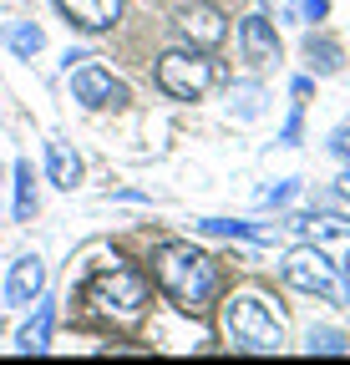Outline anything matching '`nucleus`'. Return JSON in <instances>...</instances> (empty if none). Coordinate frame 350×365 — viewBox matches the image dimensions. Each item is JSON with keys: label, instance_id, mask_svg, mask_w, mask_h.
<instances>
[{"label": "nucleus", "instance_id": "nucleus-1", "mask_svg": "<svg viewBox=\"0 0 350 365\" xmlns=\"http://www.w3.org/2000/svg\"><path fill=\"white\" fill-rule=\"evenodd\" d=\"M153 274H158L163 294L188 314H203L218 299V264L193 244H163L153 254Z\"/></svg>", "mask_w": 350, "mask_h": 365}, {"label": "nucleus", "instance_id": "nucleus-2", "mask_svg": "<svg viewBox=\"0 0 350 365\" xmlns=\"http://www.w3.org/2000/svg\"><path fill=\"white\" fill-rule=\"evenodd\" d=\"M224 330H229L234 350H244V355H274L284 345V319L264 294L224 299Z\"/></svg>", "mask_w": 350, "mask_h": 365}, {"label": "nucleus", "instance_id": "nucleus-3", "mask_svg": "<svg viewBox=\"0 0 350 365\" xmlns=\"http://www.w3.org/2000/svg\"><path fill=\"white\" fill-rule=\"evenodd\" d=\"M86 304H92L102 319H112V325H133V319H143L148 309V279L138 269H122L112 259V269H102L92 284H86Z\"/></svg>", "mask_w": 350, "mask_h": 365}, {"label": "nucleus", "instance_id": "nucleus-4", "mask_svg": "<svg viewBox=\"0 0 350 365\" xmlns=\"http://www.w3.org/2000/svg\"><path fill=\"white\" fill-rule=\"evenodd\" d=\"M279 274H284V284H294L299 294H320V299H330V304H345V279H340V269L320 254V249H289L284 254V264H279Z\"/></svg>", "mask_w": 350, "mask_h": 365}, {"label": "nucleus", "instance_id": "nucleus-5", "mask_svg": "<svg viewBox=\"0 0 350 365\" xmlns=\"http://www.w3.org/2000/svg\"><path fill=\"white\" fill-rule=\"evenodd\" d=\"M213 81H218V71H213L208 51H168V56H158V86L168 97H178V102H198Z\"/></svg>", "mask_w": 350, "mask_h": 365}, {"label": "nucleus", "instance_id": "nucleus-6", "mask_svg": "<svg viewBox=\"0 0 350 365\" xmlns=\"http://www.w3.org/2000/svg\"><path fill=\"white\" fill-rule=\"evenodd\" d=\"M71 97L81 107H117V102H127V86L102 66H76L71 71Z\"/></svg>", "mask_w": 350, "mask_h": 365}, {"label": "nucleus", "instance_id": "nucleus-7", "mask_svg": "<svg viewBox=\"0 0 350 365\" xmlns=\"http://www.w3.org/2000/svg\"><path fill=\"white\" fill-rule=\"evenodd\" d=\"M178 36L193 46V51H213V46H224L229 21H224V11H218V6H188V11L178 16Z\"/></svg>", "mask_w": 350, "mask_h": 365}, {"label": "nucleus", "instance_id": "nucleus-8", "mask_svg": "<svg viewBox=\"0 0 350 365\" xmlns=\"http://www.w3.org/2000/svg\"><path fill=\"white\" fill-rule=\"evenodd\" d=\"M239 51H244V61H254V66H274V61H279L274 21H269V16H244V21H239Z\"/></svg>", "mask_w": 350, "mask_h": 365}, {"label": "nucleus", "instance_id": "nucleus-9", "mask_svg": "<svg viewBox=\"0 0 350 365\" xmlns=\"http://www.w3.org/2000/svg\"><path fill=\"white\" fill-rule=\"evenodd\" d=\"M122 6L127 0H56V11L81 31H112L122 21Z\"/></svg>", "mask_w": 350, "mask_h": 365}, {"label": "nucleus", "instance_id": "nucleus-10", "mask_svg": "<svg viewBox=\"0 0 350 365\" xmlns=\"http://www.w3.org/2000/svg\"><path fill=\"white\" fill-rule=\"evenodd\" d=\"M41 289H46V264H41L36 254L16 259L11 279H6V299L11 304H31V299H41Z\"/></svg>", "mask_w": 350, "mask_h": 365}, {"label": "nucleus", "instance_id": "nucleus-11", "mask_svg": "<svg viewBox=\"0 0 350 365\" xmlns=\"http://www.w3.org/2000/svg\"><path fill=\"white\" fill-rule=\"evenodd\" d=\"M46 173H51V182H56V188H76V182H81V158L66 148V143H51V153H46Z\"/></svg>", "mask_w": 350, "mask_h": 365}, {"label": "nucleus", "instance_id": "nucleus-12", "mask_svg": "<svg viewBox=\"0 0 350 365\" xmlns=\"http://www.w3.org/2000/svg\"><path fill=\"white\" fill-rule=\"evenodd\" d=\"M203 234H218V239H254V244H274L279 228H259V223H234V218H203L198 223Z\"/></svg>", "mask_w": 350, "mask_h": 365}, {"label": "nucleus", "instance_id": "nucleus-13", "mask_svg": "<svg viewBox=\"0 0 350 365\" xmlns=\"http://www.w3.org/2000/svg\"><path fill=\"white\" fill-rule=\"evenodd\" d=\"M16 350H26V355L51 350V304H41V309H36V319L16 335Z\"/></svg>", "mask_w": 350, "mask_h": 365}, {"label": "nucleus", "instance_id": "nucleus-14", "mask_svg": "<svg viewBox=\"0 0 350 365\" xmlns=\"http://www.w3.org/2000/svg\"><path fill=\"white\" fill-rule=\"evenodd\" d=\"M31 213H36V178H31V163L21 158L16 163V218L26 223Z\"/></svg>", "mask_w": 350, "mask_h": 365}, {"label": "nucleus", "instance_id": "nucleus-15", "mask_svg": "<svg viewBox=\"0 0 350 365\" xmlns=\"http://www.w3.org/2000/svg\"><path fill=\"white\" fill-rule=\"evenodd\" d=\"M304 56H310V66L320 71V76H330V71H340V46L335 41H304Z\"/></svg>", "mask_w": 350, "mask_h": 365}, {"label": "nucleus", "instance_id": "nucleus-16", "mask_svg": "<svg viewBox=\"0 0 350 365\" xmlns=\"http://www.w3.org/2000/svg\"><path fill=\"white\" fill-rule=\"evenodd\" d=\"M299 228H310V239H345L350 223L335 218V213H320V218H299Z\"/></svg>", "mask_w": 350, "mask_h": 365}, {"label": "nucleus", "instance_id": "nucleus-17", "mask_svg": "<svg viewBox=\"0 0 350 365\" xmlns=\"http://www.w3.org/2000/svg\"><path fill=\"white\" fill-rule=\"evenodd\" d=\"M11 46H16V56H36L41 46H46V36H41V26H16L11 31Z\"/></svg>", "mask_w": 350, "mask_h": 365}, {"label": "nucleus", "instance_id": "nucleus-18", "mask_svg": "<svg viewBox=\"0 0 350 365\" xmlns=\"http://www.w3.org/2000/svg\"><path fill=\"white\" fill-rule=\"evenodd\" d=\"M310 355H345V335L340 330H310Z\"/></svg>", "mask_w": 350, "mask_h": 365}, {"label": "nucleus", "instance_id": "nucleus-19", "mask_svg": "<svg viewBox=\"0 0 350 365\" xmlns=\"http://www.w3.org/2000/svg\"><path fill=\"white\" fill-rule=\"evenodd\" d=\"M239 117H259V86H239Z\"/></svg>", "mask_w": 350, "mask_h": 365}, {"label": "nucleus", "instance_id": "nucleus-20", "mask_svg": "<svg viewBox=\"0 0 350 365\" xmlns=\"http://www.w3.org/2000/svg\"><path fill=\"white\" fill-rule=\"evenodd\" d=\"M330 148H335V153L350 163V127H335V132H330Z\"/></svg>", "mask_w": 350, "mask_h": 365}, {"label": "nucleus", "instance_id": "nucleus-21", "mask_svg": "<svg viewBox=\"0 0 350 365\" xmlns=\"http://www.w3.org/2000/svg\"><path fill=\"white\" fill-rule=\"evenodd\" d=\"M330 6H325V0H304V16H310V21H320Z\"/></svg>", "mask_w": 350, "mask_h": 365}, {"label": "nucleus", "instance_id": "nucleus-22", "mask_svg": "<svg viewBox=\"0 0 350 365\" xmlns=\"http://www.w3.org/2000/svg\"><path fill=\"white\" fill-rule=\"evenodd\" d=\"M264 6L274 11V21H289V0H264Z\"/></svg>", "mask_w": 350, "mask_h": 365}, {"label": "nucleus", "instance_id": "nucleus-23", "mask_svg": "<svg viewBox=\"0 0 350 365\" xmlns=\"http://www.w3.org/2000/svg\"><path fill=\"white\" fill-rule=\"evenodd\" d=\"M340 193H345V198H350V168H345V173H340Z\"/></svg>", "mask_w": 350, "mask_h": 365}, {"label": "nucleus", "instance_id": "nucleus-24", "mask_svg": "<svg viewBox=\"0 0 350 365\" xmlns=\"http://www.w3.org/2000/svg\"><path fill=\"white\" fill-rule=\"evenodd\" d=\"M345 274H350V254H345Z\"/></svg>", "mask_w": 350, "mask_h": 365}]
</instances>
